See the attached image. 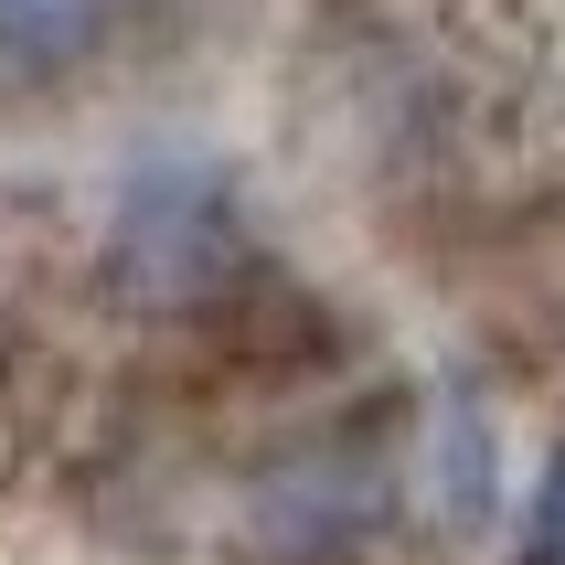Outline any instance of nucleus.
Listing matches in <instances>:
<instances>
[{"label": "nucleus", "instance_id": "obj_1", "mask_svg": "<svg viewBox=\"0 0 565 565\" xmlns=\"http://www.w3.org/2000/svg\"><path fill=\"white\" fill-rule=\"evenodd\" d=\"M246 267V192L203 150L139 160L107 203V288L118 310H203Z\"/></svg>", "mask_w": 565, "mask_h": 565}, {"label": "nucleus", "instance_id": "obj_2", "mask_svg": "<svg viewBox=\"0 0 565 565\" xmlns=\"http://www.w3.org/2000/svg\"><path fill=\"white\" fill-rule=\"evenodd\" d=\"M395 512V470L374 448H310L246 491V544L267 565H331Z\"/></svg>", "mask_w": 565, "mask_h": 565}, {"label": "nucleus", "instance_id": "obj_3", "mask_svg": "<svg viewBox=\"0 0 565 565\" xmlns=\"http://www.w3.org/2000/svg\"><path fill=\"white\" fill-rule=\"evenodd\" d=\"M107 43V0H0V64L11 75H75Z\"/></svg>", "mask_w": 565, "mask_h": 565}, {"label": "nucleus", "instance_id": "obj_4", "mask_svg": "<svg viewBox=\"0 0 565 565\" xmlns=\"http://www.w3.org/2000/svg\"><path fill=\"white\" fill-rule=\"evenodd\" d=\"M438 502H448V523H491V427L470 406L438 416Z\"/></svg>", "mask_w": 565, "mask_h": 565}, {"label": "nucleus", "instance_id": "obj_5", "mask_svg": "<svg viewBox=\"0 0 565 565\" xmlns=\"http://www.w3.org/2000/svg\"><path fill=\"white\" fill-rule=\"evenodd\" d=\"M523 565H565V448L544 459L534 502H523Z\"/></svg>", "mask_w": 565, "mask_h": 565}]
</instances>
